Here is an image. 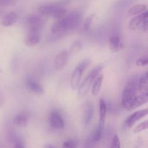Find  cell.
Masks as SVG:
<instances>
[{
    "label": "cell",
    "instance_id": "28",
    "mask_svg": "<svg viewBox=\"0 0 148 148\" xmlns=\"http://www.w3.org/2000/svg\"><path fill=\"white\" fill-rule=\"evenodd\" d=\"M15 3V0H0V5L4 6V7L14 5Z\"/></svg>",
    "mask_w": 148,
    "mask_h": 148
},
{
    "label": "cell",
    "instance_id": "10",
    "mask_svg": "<svg viewBox=\"0 0 148 148\" xmlns=\"http://www.w3.org/2000/svg\"><path fill=\"white\" fill-rule=\"evenodd\" d=\"M25 83L27 89L36 95L40 96L44 94V89L43 88V86L30 75L27 76Z\"/></svg>",
    "mask_w": 148,
    "mask_h": 148
},
{
    "label": "cell",
    "instance_id": "31",
    "mask_svg": "<svg viewBox=\"0 0 148 148\" xmlns=\"http://www.w3.org/2000/svg\"><path fill=\"white\" fill-rule=\"evenodd\" d=\"M4 104V96H3L2 93H1V90H0V107L3 106V104Z\"/></svg>",
    "mask_w": 148,
    "mask_h": 148
},
{
    "label": "cell",
    "instance_id": "29",
    "mask_svg": "<svg viewBox=\"0 0 148 148\" xmlns=\"http://www.w3.org/2000/svg\"><path fill=\"white\" fill-rule=\"evenodd\" d=\"M140 30H142L144 33H147L148 30V17L146 18L144 21L142 23V24L140 25Z\"/></svg>",
    "mask_w": 148,
    "mask_h": 148
},
{
    "label": "cell",
    "instance_id": "11",
    "mask_svg": "<svg viewBox=\"0 0 148 148\" xmlns=\"http://www.w3.org/2000/svg\"><path fill=\"white\" fill-rule=\"evenodd\" d=\"M148 17V12L147 11L143 12V13L140 15H137V16L133 17L130 21L128 24V28L131 30H135L140 27V25L142 24L143 21Z\"/></svg>",
    "mask_w": 148,
    "mask_h": 148
},
{
    "label": "cell",
    "instance_id": "13",
    "mask_svg": "<svg viewBox=\"0 0 148 148\" xmlns=\"http://www.w3.org/2000/svg\"><path fill=\"white\" fill-rule=\"evenodd\" d=\"M30 119V115L27 112L23 111L18 113L13 118V123L19 127H26Z\"/></svg>",
    "mask_w": 148,
    "mask_h": 148
},
{
    "label": "cell",
    "instance_id": "26",
    "mask_svg": "<svg viewBox=\"0 0 148 148\" xmlns=\"http://www.w3.org/2000/svg\"><path fill=\"white\" fill-rule=\"evenodd\" d=\"M148 64V57L147 55L143 56L136 61V65L138 67H144Z\"/></svg>",
    "mask_w": 148,
    "mask_h": 148
},
{
    "label": "cell",
    "instance_id": "27",
    "mask_svg": "<svg viewBox=\"0 0 148 148\" xmlns=\"http://www.w3.org/2000/svg\"><path fill=\"white\" fill-rule=\"evenodd\" d=\"M110 148H121V141L117 135H114Z\"/></svg>",
    "mask_w": 148,
    "mask_h": 148
},
{
    "label": "cell",
    "instance_id": "2",
    "mask_svg": "<svg viewBox=\"0 0 148 148\" xmlns=\"http://www.w3.org/2000/svg\"><path fill=\"white\" fill-rule=\"evenodd\" d=\"M82 16L79 12L73 11L66 15L64 17L57 20L51 27L53 33H63L72 30L79 24Z\"/></svg>",
    "mask_w": 148,
    "mask_h": 148
},
{
    "label": "cell",
    "instance_id": "21",
    "mask_svg": "<svg viewBox=\"0 0 148 148\" xmlns=\"http://www.w3.org/2000/svg\"><path fill=\"white\" fill-rule=\"evenodd\" d=\"M82 43H81V41H75L73 44H72V46H71L70 48H69V51H68L69 55H75V54L79 52V51L82 49Z\"/></svg>",
    "mask_w": 148,
    "mask_h": 148
},
{
    "label": "cell",
    "instance_id": "6",
    "mask_svg": "<svg viewBox=\"0 0 148 148\" xmlns=\"http://www.w3.org/2000/svg\"><path fill=\"white\" fill-rule=\"evenodd\" d=\"M26 25L29 33H40L44 26V20L41 16L33 15L27 17Z\"/></svg>",
    "mask_w": 148,
    "mask_h": 148
},
{
    "label": "cell",
    "instance_id": "3",
    "mask_svg": "<svg viewBox=\"0 0 148 148\" xmlns=\"http://www.w3.org/2000/svg\"><path fill=\"white\" fill-rule=\"evenodd\" d=\"M67 2L66 0H63L51 4H43L40 5L38 10L41 15L51 17L56 20H59L68 14V10L64 7V5Z\"/></svg>",
    "mask_w": 148,
    "mask_h": 148
},
{
    "label": "cell",
    "instance_id": "16",
    "mask_svg": "<svg viewBox=\"0 0 148 148\" xmlns=\"http://www.w3.org/2000/svg\"><path fill=\"white\" fill-rule=\"evenodd\" d=\"M94 114V107L92 105V102H87L86 105L85 107V111H84V118L83 121L84 124L85 126H88L92 121V118H93Z\"/></svg>",
    "mask_w": 148,
    "mask_h": 148
},
{
    "label": "cell",
    "instance_id": "23",
    "mask_svg": "<svg viewBox=\"0 0 148 148\" xmlns=\"http://www.w3.org/2000/svg\"><path fill=\"white\" fill-rule=\"evenodd\" d=\"M78 141L77 139H68V140L65 141L62 145V148H77Z\"/></svg>",
    "mask_w": 148,
    "mask_h": 148
},
{
    "label": "cell",
    "instance_id": "17",
    "mask_svg": "<svg viewBox=\"0 0 148 148\" xmlns=\"http://www.w3.org/2000/svg\"><path fill=\"white\" fill-rule=\"evenodd\" d=\"M17 14L15 12H10L7 13L3 17L1 20V25L4 27H10L13 26L14 23L17 22Z\"/></svg>",
    "mask_w": 148,
    "mask_h": 148
},
{
    "label": "cell",
    "instance_id": "12",
    "mask_svg": "<svg viewBox=\"0 0 148 148\" xmlns=\"http://www.w3.org/2000/svg\"><path fill=\"white\" fill-rule=\"evenodd\" d=\"M107 114V106L103 99H100L99 100V121L98 127L103 130L105 126L106 118Z\"/></svg>",
    "mask_w": 148,
    "mask_h": 148
},
{
    "label": "cell",
    "instance_id": "18",
    "mask_svg": "<svg viewBox=\"0 0 148 148\" xmlns=\"http://www.w3.org/2000/svg\"><path fill=\"white\" fill-rule=\"evenodd\" d=\"M138 89L142 94H148V76L147 72L140 76L138 81Z\"/></svg>",
    "mask_w": 148,
    "mask_h": 148
},
{
    "label": "cell",
    "instance_id": "24",
    "mask_svg": "<svg viewBox=\"0 0 148 148\" xmlns=\"http://www.w3.org/2000/svg\"><path fill=\"white\" fill-rule=\"evenodd\" d=\"M148 129V121L147 120H144L142 123H139L134 129V133H140V132L146 130Z\"/></svg>",
    "mask_w": 148,
    "mask_h": 148
},
{
    "label": "cell",
    "instance_id": "15",
    "mask_svg": "<svg viewBox=\"0 0 148 148\" xmlns=\"http://www.w3.org/2000/svg\"><path fill=\"white\" fill-rule=\"evenodd\" d=\"M40 41V33H29L27 32V35L25 37V44L27 46H33L38 44Z\"/></svg>",
    "mask_w": 148,
    "mask_h": 148
},
{
    "label": "cell",
    "instance_id": "19",
    "mask_svg": "<svg viewBox=\"0 0 148 148\" xmlns=\"http://www.w3.org/2000/svg\"><path fill=\"white\" fill-rule=\"evenodd\" d=\"M104 75H100L96 78V79L94 81L93 84L92 86V90H91V93L93 96L96 97L99 94L100 91H101V86H102L103 81Z\"/></svg>",
    "mask_w": 148,
    "mask_h": 148
},
{
    "label": "cell",
    "instance_id": "22",
    "mask_svg": "<svg viewBox=\"0 0 148 148\" xmlns=\"http://www.w3.org/2000/svg\"><path fill=\"white\" fill-rule=\"evenodd\" d=\"M102 129H99L98 127H97V129H95V130L94 131V132L92 133V136L90 137V142L92 143H96V142H99L101 139V136H102V133H103Z\"/></svg>",
    "mask_w": 148,
    "mask_h": 148
},
{
    "label": "cell",
    "instance_id": "8",
    "mask_svg": "<svg viewBox=\"0 0 148 148\" xmlns=\"http://www.w3.org/2000/svg\"><path fill=\"white\" fill-rule=\"evenodd\" d=\"M49 123L51 127L56 130H62L64 129V120L60 113L56 110H53L49 115Z\"/></svg>",
    "mask_w": 148,
    "mask_h": 148
},
{
    "label": "cell",
    "instance_id": "7",
    "mask_svg": "<svg viewBox=\"0 0 148 148\" xmlns=\"http://www.w3.org/2000/svg\"><path fill=\"white\" fill-rule=\"evenodd\" d=\"M147 109H143L135 111L132 114L130 115L125 119L124 123V127L125 129H130L132 127L138 120H141L147 115Z\"/></svg>",
    "mask_w": 148,
    "mask_h": 148
},
{
    "label": "cell",
    "instance_id": "5",
    "mask_svg": "<svg viewBox=\"0 0 148 148\" xmlns=\"http://www.w3.org/2000/svg\"><path fill=\"white\" fill-rule=\"evenodd\" d=\"M90 64V60L89 59H85L78 63L77 65L75 67L71 75L70 79V85L72 90L77 89L84 71L89 66Z\"/></svg>",
    "mask_w": 148,
    "mask_h": 148
},
{
    "label": "cell",
    "instance_id": "9",
    "mask_svg": "<svg viewBox=\"0 0 148 148\" xmlns=\"http://www.w3.org/2000/svg\"><path fill=\"white\" fill-rule=\"evenodd\" d=\"M69 52L67 50H62L56 55L54 59L55 68L57 71H62L67 64L69 60Z\"/></svg>",
    "mask_w": 148,
    "mask_h": 148
},
{
    "label": "cell",
    "instance_id": "32",
    "mask_svg": "<svg viewBox=\"0 0 148 148\" xmlns=\"http://www.w3.org/2000/svg\"><path fill=\"white\" fill-rule=\"evenodd\" d=\"M43 148H55V147L53 145H51V144H46L43 146Z\"/></svg>",
    "mask_w": 148,
    "mask_h": 148
},
{
    "label": "cell",
    "instance_id": "4",
    "mask_svg": "<svg viewBox=\"0 0 148 148\" xmlns=\"http://www.w3.org/2000/svg\"><path fill=\"white\" fill-rule=\"evenodd\" d=\"M102 69L103 66L100 65V66H98L92 69L87 75L85 79L82 81V82L81 83L80 85H79L77 88V97L79 98H82L88 94V91L90 89L91 85L94 82V81L96 79L97 77L98 76V74L101 73Z\"/></svg>",
    "mask_w": 148,
    "mask_h": 148
},
{
    "label": "cell",
    "instance_id": "25",
    "mask_svg": "<svg viewBox=\"0 0 148 148\" xmlns=\"http://www.w3.org/2000/svg\"><path fill=\"white\" fill-rule=\"evenodd\" d=\"M94 17H95V14H92L88 16V17L85 19L83 26L84 30H85V31H88V30L90 29L91 25H92V21H93Z\"/></svg>",
    "mask_w": 148,
    "mask_h": 148
},
{
    "label": "cell",
    "instance_id": "20",
    "mask_svg": "<svg viewBox=\"0 0 148 148\" xmlns=\"http://www.w3.org/2000/svg\"><path fill=\"white\" fill-rule=\"evenodd\" d=\"M147 10V6L145 4H135L128 10L129 16H135Z\"/></svg>",
    "mask_w": 148,
    "mask_h": 148
},
{
    "label": "cell",
    "instance_id": "1",
    "mask_svg": "<svg viewBox=\"0 0 148 148\" xmlns=\"http://www.w3.org/2000/svg\"><path fill=\"white\" fill-rule=\"evenodd\" d=\"M138 81H131L125 86L121 97V104L125 110L131 111L148 101V94H138Z\"/></svg>",
    "mask_w": 148,
    "mask_h": 148
},
{
    "label": "cell",
    "instance_id": "14",
    "mask_svg": "<svg viewBox=\"0 0 148 148\" xmlns=\"http://www.w3.org/2000/svg\"><path fill=\"white\" fill-rule=\"evenodd\" d=\"M124 47V44L118 36H113L109 39V49L113 52H118Z\"/></svg>",
    "mask_w": 148,
    "mask_h": 148
},
{
    "label": "cell",
    "instance_id": "30",
    "mask_svg": "<svg viewBox=\"0 0 148 148\" xmlns=\"http://www.w3.org/2000/svg\"><path fill=\"white\" fill-rule=\"evenodd\" d=\"M14 148H25L24 143L20 139H17L14 142Z\"/></svg>",
    "mask_w": 148,
    "mask_h": 148
}]
</instances>
